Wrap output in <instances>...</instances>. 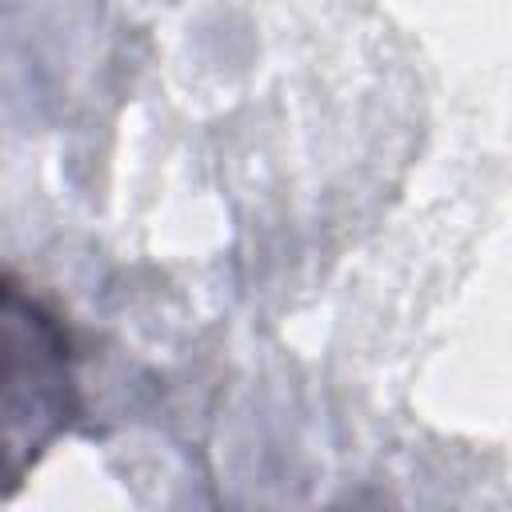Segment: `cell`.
Here are the masks:
<instances>
[{
	"label": "cell",
	"mask_w": 512,
	"mask_h": 512,
	"mask_svg": "<svg viewBox=\"0 0 512 512\" xmlns=\"http://www.w3.org/2000/svg\"><path fill=\"white\" fill-rule=\"evenodd\" d=\"M80 412L72 332L40 296L0 276V496L24 488Z\"/></svg>",
	"instance_id": "obj_1"
}]
</instances>
